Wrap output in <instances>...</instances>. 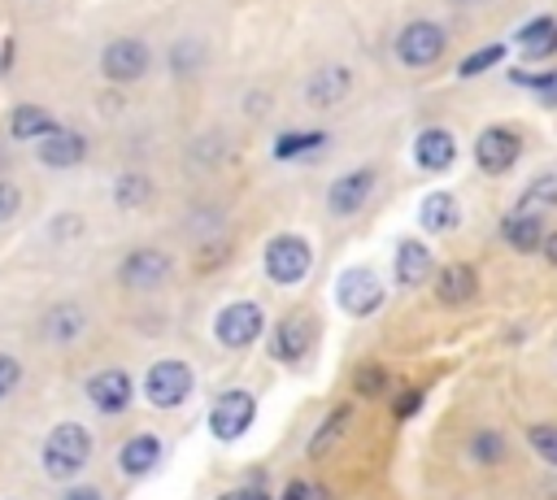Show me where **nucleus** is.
<instances>
[{"instance_id": "obj_1", "label": "nucleus", "mask_w": 557, "mask_h": 500, "mask_svg": "<svg viewBox=\"0 0 557 500\" xmlns=\"http://www.w3.org/2000/svg\"><path fill=\"white\" fill-rule=\"evenodd\" d=\"M91 461V430L83 422H57L48 435H44V448H39V465L52 483H70L83 465Z\"/></svg>"}, {"instance_id": "obj_2", "label": "nucleus", "mask_w": 557, "mask_h": 500, "mask_svg": "<svg viewBox=\"0 0 557 500\" xmlns=\"http://www.w3.org/2000/svg\"><path fill=\"white\" fill-rule=\"evenodd\" d=\"M444 48H448V35H444V26L431 22V17L405 22L400 35H396V43H392V52H396V61H400L405 70H431V65L444 57Z\"/></svg>"}, {"instance_id": "obj_3", "label": "nucleus", "mask_w": 557, "mask_h": 500, "mask_svg": "<svg viewBox=\"0 0 557 500\" xmlns=\"http://www.w3.org/2000/svg\"><path fill=\"white\" fill-rule=\"evenodd\" d=\"M191 387H196V374H191V365L178 361V357H161V361H152L148 374H144V400H148L152 409H178V404H187Z\"/></svg>"}, {"instance_id": "obj_4", "label": "nucleus", "mask_w": 557, "mask_h": 500, "mask_svg": "<svg viewBox=\"0 0 557 500\" xmlns=\"http://www.w3.org/2000/svg\"><path fill=\"white\" fill-rule=\"evenodd\" d=\"M170 274H174V257L157 243H139L117 261V283L126 291H157L170 283Z\"/></svg>"}, {"instance_id": "obj_5", "label": "nucleus", "mask_w": 557, "mask_h": 500, "mask_svg": "<svg viewBox=\"0 0 557 500\" xmlns=\"http://www.w3.org/2000/svg\"><path fill=\"white\" fill-rule=\"evenodd\" d=\"M261 330H265V313H261L257 300H231V304H222L218 317H213V339H218L226 352L252 348V343L261 339Z\"/></svg>"}, {"instance_id": "obj_6", "label": "nucleus", "mask_w": 557, "mask_h": 500, "mask_svg": "<svg viewBox=\"0 0 557 500\" xmlns=\"http://www.w3.org/2000/svg\"><path fill=\"white\" fill-rule=\"evenodd\" d=\"M261 265H265V278H270V283L296 287V283L313 270V248H309L305 235H274V239L265 243Z\"/></svg>"}, {"instance_id": "obj_7", "label": "nucleus", "mask_w": 557, "mask_h": 500, "mask_svg": "<svg viewBox=\"0 0 557 500\" xmlns=\"http://www.w3.org/2000/svg\"><path fill=\"white\" fill-rule=\"evenodd\" d=\"M152 70V48L135 35H117L100 48V74L109 83H139Z\"/></svg>"}, {"instance_id": "obj_8", "label": "nucleus", "mask_w": 557, "mask_h": 500, "mask_svg": "<svg viewBox=\"0 0 557 500\" xmlns=\"http://www.w3.org/2000/svg\"><path fill=\"white\" fill-rule=\"evenodd\" d=\"M252 417H257V396L244 387H231L209 404V435L222 443H235V439H244Z\"/></svg>"}, {"instance_id": "obj_9", "label": "nucleus", "mask_w": 557, "mask_h": 500, "mask_svg": "<svg viewBox=\"0 0 557 500\" xmlns=\"http://www.w3.org/2000/svg\"><path fill=\"white\" fill-rule=\"evenodd\" d=\"M374 187H379V170H374V165H352V170H344V174L331 178V187H326V213H331V217H352V213H361V209L370 204Z\"/></svg>"}, {"instance_id": "obj_10", "label": "nucleus", "mask_w": 557, "mask_h": 500, "mask_svg": "<svg viewBox=\"0 0 557 500\" xmlns=\"http://www.w3.org/2000/svg\"><path fill=\"white\" fill-rule=\"evenodd\" d=\"M335 300L348 317H370L383 309V283L370 265H348L339 278H335Z\"/></svg>"}, {"instance_id": "obj_11", "label": "nucleus", "mask_w": 557, "mask_h": 500, "mask_svg": "<svg viewBox=\"0 0 557 500\" xmlns=\"http://www.w3.org/2000/svg\"><path fill=\"white\" fill-rule=\"evenodd\" d=\"M87 404L96 409V413H104V417H122L126 409H131V400H135V378L122 370V365H104V370H96L91 378H87Z\"/></svg>"}, {"instance_id": "obj_12", "label": "nucleus", "mask_w": 557, "mask_h": 500, "mask_svg": "<svg viewBox=\"0 0 557 500\" xmlns=\"http://www.w3.org/2000/svg\"><path fill=\"white\" fill-rule=\"evenodd\" d=\"M518 157H522V135L513 126H487V130H479L474 161H479L483 174H505V170H513Z\"/></svg>"}, {"instance_id": "obj_13", "label": "nucleus", "mask_w": 557, "mask_h": 500, "mask_svg": "<svg viewBox=\"0 0 557 500\" xmlns=\"http://www.w3.org/2000/svg\"><path fill=\"white\" fill-rule=\"evenodd\" d=\"M313 348V317L309 313H287L278 317L274 335H270V357L278 365H300Z\"/></svg>"}, {"instance_id": "obj_14", "label": "nucleus", "mask_w": 557, "mask_h": 500, "mask_svg": "<svg viewBox=\"0 0 557 500\" xmlns=\"http://www.w3.org/2000/svg\"><path fill=\"white\" fill-rule=\"evenodd\" d=\"M348 91H352V70L348 65H318L309 78H305V87H300V96H305V104L309 109H335V104H344L348 100Z\"/></svg>"}, {"instance_id": "obj_15", "label": "nucleus", "mask_w": 557, "mask_h": 500, "mask_svg": "<svg viewBox=\"0 0 557 500\" xmlns=\"http://www.w3.org/2000/svg\"><path fill=\"white\" fill-rule=\"evenodd\" d=\"M35 157L44 170H74L87 161V135L83 130H70V126H57L48 139L35 143Z\"/></svg>"}, {"instance_id": "obj_16", "label": "nucleus", "mask_w": 557, "mask_h": 500, "mask_svg": "<svg viewBox=\"0 0 557 500\" xmlns=\"http://www.w3.org/2000/svg\"><path fill=\"white\" fill-rule=\"evenodd\" d=\"M57 126H61V122H57L44 104H35V100L13 104L9 117H4V130H9V139H17V143H39V139H48Z\"/></svg>"}, {"instance_id": "obj_17", "label": "nucleus", "mask_w": 557, "mask_h": 500, "mask_svg": "<svg viewBox=\"0 0 557 500\" xmlns=\"http://www.w3.org/2000/svg\"><path fill=\"white\" fill-rule=\"evenodd\" d=\"M83 330H87V313L78 300H57L39 317V335L48 343H74V339H83Z\"/></svg>"}, {"instance_id": "obj_18", "label": "nucleus", "mask_w": 557, "mask_h": 500, "mask_svg": "<svg viewBox=\"0 0 557 500\" xmlns=\"http://www.w3.org/2000/svg\"><path fill=\"white\" fill-rule=\"evenodd\" d=\"M453 161H457V139H453L444 126L418 130V139H413V165H418V170L440 174V170H448Z\"/></svg>"}, {"instance_id": "obj_19", "label": "nucleus", "mask_w": 557, "mask_h": 500, "mask_svg": "<svg viewBox=\"0 0 557 500\" xmlns=\"http://www.w3.org/2000/svg\"><path fill=\"white\" fill-rule=\"evenodd\" d=\"M161 465V435H152V430H135L122 448H117V470L126 474V478H144V474H152Z\"/></svg>"}, {"instance_id": "obj_20", "label": "nucleus", "mask_w": 557, "mask_h": 500, "mask_svg": "<svg viewBox=\"0 0 557 500\" xmlns=\"http://www.w3.org/2000/svg\"><path fill=\"white\" fill-rule=\"evenodd\" d=\"M431 265H435V257H431V248H426L422 239H400V243H396L392 274H396L400 287H422V283L431 278Z\"/></svg>"}, {"instance_id": "obj_21", "label": "nucleus", "mask_w": 557, "mask_h": 500, "mask_svg": "<svg viewBox=\"0 0 557 500\" xmlns=\"http://www.w3.org/2000/svg\"><path fill=\"white\" fill-rule=\"evenodd\" d=\"M457 222H461V204H457L453 191H431V196H422V204H418V226H422V230L448 235V230H457Z\"/></svg>"}, {"instance_id": "obj_22", "label": "nucleus", "mask_w": 557, "mask_h": 500, "mask_svg": "<svg viewBox=\"0 0 557 500\" xmlns=\"http://www.w3.org/2000/svg\"><path fill=\"white\" fill-rule=\"evenodd\" d=\"M474 291H479V278H474V270H470L466 261H448V265L435 274V296H440L444 304H470Z\"/></svg>"}, {"instance_id": "obj_23", "label": "nucleus", "mask_w": 557, "mask_h": 500, "mask_svg": "<svg viewBox=\"0 0 557 500\" xmlns=\"http://www.w3.org/2000/svg\"><path fill=\"white\" fill-rule=\"evenodd\" d=\"M544 217H535V213H509L505 222H500V239L513 248V252H535L540 243H544Z\"/></svg>"}, {"instance_id": "obj_24", "label": "nucleus", "mask_w": 557, "mask_h": 500, "mask_svg": "<svg viewBox=\"0 0 557 500\" xmlns=\"http://www.w3.org/2000/svg\"><path fill=\"white\" fill-rule=\"evenodd\" d=\"M113 204H117L122 213L148 209V204H152V178L139 174V170H122V174L113 178Z\"/></svg>"}, {"instance_id": "obj_25", "label": "nucleus", "mask_w": 557, "mask_h": 500, "mask_svg": "<svg viewBox=\"0 0 557 500\" xmlns=\"http://www.w3.org/2000/svg\"><path fill=\"white\" fill-rule=\"evenodd\" d=\"M326 143H331L326 130H283L274 139V161H305V157L322 152Z\"/></svg>"}, {"instance_id": "obj_26", "label": "nucleus", "mask_w": 557, "mask_h": 500, "mask_svg": "<svg viewBox=\"0 0 557 500\" xmlns=\"http://www.w3.org/2000/svg\"><path fill=\"white\" fill-rule=\"evenodd\" d=\"M348 422H352V404H339V409H331L326 413V422L313 430V439L305 443V452L309 457H322V452H331L335 443H339V435L348 430Z\"/></svg>"}, {"instance_id": "obj_27", "label": "nucleus", "mask_w": 557, "mask_h": 500, "mask_svg": "<svg viewBox=\"0 0 557 500\" xmlns=\"http://www.w3.org/2000/svg\"><path fill=\"white\" fill-rule=\"evenodd\" d=\"M518 43H522V52L527 57H548V52H557V17H535V22H527L522 30H518Z\"/></svg>"}, {"instance_id": "obj_28", "label": "nucleus", "mask_w": 557, "mask_h": 500, "mask_svg": "<svg viewBox=\"0 0 557 500\" xmlns=\"http://www.w3.org/2000/svg\"><path fill=\"white\" fill-rule=\"evenodd\" d=\"M548 209H557V174H540V178H531L513 213H535V217H544Z\"/></svg>"}, {"instance_id": "obj_29", "label": "nucleus", "mask_w": 557, "mask_h": 500, "mask_svg": "<svg viewBox=\"0 0 557 500\" xmlns=\"http://www.w3.org/2000/svg\"><path fill=\"white\" fill-rule=\"evenodd\" d=\"M505 452H509V443H505L500 430H479V435L470 439V457H474L479 465H496V461H505Z\"/></svg>"}, {"instance_id": "obj_30", "label": "nucleus", "mask_w": 557, "mask_h": 500, "mask_svg": "<svg viewBox=\"0 0 557 500\" xmlns=\"http://www.w3.org/2000/svg\"><path fill=\"white\" fill-rule=\"evenodd\" d=\"M352 391H357V396H366V400L383 396V391H387V370H383V365H374V361L357 365V374H352Z\"/></svg>"}, {"instance_id": "obj_31", "label": "nucleus", "mask_w": 557, "mask_h": 500, "mask_svg": "<svg viewBox=\"0 0 557 500\" xmlns=\"http://www.w3.org/2000/svg\"><path fill=\"white\" fill-rule=\"evenodd\" d=\"M505 57V43H487V48H479V52H470L461 65H457V74L461 78H474V74H483V70H492L496 61Z\"/></svg>"}, {"instance_id": "obj_32", "label": "nucleus", "mask_w": 557, "mask_h": 500, "mask_svg": "<svg viewBox=\"0 0 557 500\" xmlns=\"http://www.w3.org/2000/svg\"><path fill=\"white\" fill-rule=\"evenodd\" d=\"M527 443H531V452H540L548 465H557V426H548V422L531 426V430H527Z\"/></svg>"}, {"instance_id": "obj_33", "label": "nucleus", "mask_w": 557, "mask_h": 500, "mask_svg": "<svg viewBox=\"0 0 557 500\" xmlns=\"http://www.w3.org/2000/svg\"><path fill=\"white\" fill-rule=\"evenodd\" d=\"M513 83H527V87H535V96L544 104H557V70L553 74H522V70H513Z\"/></svg>"}, {"instance_id": "obj_34", "label": "nucleus", "mask_w": 557, "mask_h": 500, "mask_svg": "<svg viewBox=\"0 0 557 500\" xmlns=\"http://www.w3.org/2000/svg\"><path fill=\"white\" fill-rule=\"evenodd\" d=\"M17 209H22V187H17V183H9V178H0V226H4V222H13V217H17Z\"/></svg>"}, {"instance_id": "obj_35", "label": "nucleus", "mask_w": 557, "mask_h": 500, "mask_svg": "<svg viewBox=\"0 0 557 500\" xmlns=\"http://www.w3.org/2000/svg\"><path fill=\"white\" fill-rule=\"evenodd\" d=\"M17 383H22V361H17V357H9V352H0V400H4V396H13V391H17Z\"/></svg>"}, {"instance_id": "obj_36", "label": "nucleus", "mask_w": 557, "mask_h": 500, "mask_svg": "<svg viewBox=\"0 0 557 500\" xmlns=\"http://www.w3.org/2000/svg\"><path fill=\"white\" fill-rule=\"evenodd\" d=\"M418 409H422V391H400V396H396V404H392V413H396L400 422H405V417H413Z\"/></svg>"}, {"instance_id": "obj_37", "label": "nucleus", "mask_w": 557, "mask_h": 500, "mask_svg": "<svg viewBox=\"0 0 557 500\" xmlns=\"http://www.w3.org/2000/svg\"><path fill=\"white\" fill-rule=\"evenodd\" d=\"M218 500H270V496H265V487H261V478H252L248 487H235V491H222Z\"/></svg>"}, {"instance_id": "obj_38", "label": "nucleus", "mask_w": 557, "mask_h": 500, "mask_svg": "<svg viewBox=\"0 0 557 500\" xmlns=\"http://www.w3.org/2000/svg\"><path fill=\"white\" fill-rule=\"evenodd\" d=\"M57 500H104V496H100V487H91V483H70V491H61Z\"/></svg>"}, {"instance_id": "obj_39", "label": "nucleus", "mask_w": 557, "mask_h": 500, "mask_svg": "<svg viewBox=\"0 0 557 500\" xmlns=\"http://www.w3.org/2000/svg\"><path fill=\"white\" fill-rule=\"evenodd\" d=\"M540 252H544V261H548V265H557V230H548V235H544Z\"/></svg>"}, {"instance_id": "obj_40", "label": "nucleus", "mask_w": 557, "mask_h": 500, "mask_svg": "<svg viewBox=\"0 0 557 500\" xmlns=\"http://www.w3.org/2000/svg\"><path fill=\"white\" fill-rule=\"evenodd\" d=\"M457 4H483V0H457Z\"/></svg>"}, {"instance_id": "obj_41", "label": "nucleus", "mask_w": 557, "mask_h": 500, "mask_svg": "<svg viewBox=\"0 0 557 500\" xmlns=\"http://www.w3.org/2000/svg\"><path fill=\"white\" fill-rule=\"evenodd\" d=\"M4 65H9V61H4V57H0V74H4Z\"/></svg>"}]
</instances>
